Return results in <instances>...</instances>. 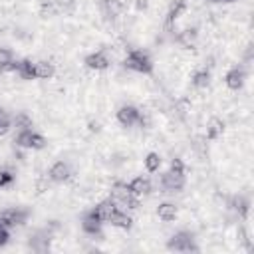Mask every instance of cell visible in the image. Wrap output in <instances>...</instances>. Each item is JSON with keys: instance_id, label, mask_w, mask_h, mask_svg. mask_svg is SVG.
<instances>
[{"instance_id": "6da1fadb", "label": "cell", "mask_w": 254, "mask_h": 254, "mask_svg": "<svg viewBox=\"0 0 254 254\" xmlns=\"http://www.w3.org/2000/svg\"><path fill=\"white\" fill-rule=\"evenodd\" d=\"M123 65L131 71H137V73H151L153 71V62H151L149 54L143 50H129L125 60H123Z\"/></svg>"}, {"instance_id": "603a6c76", "label": "cell", "mask_w": 254, "mask_h": 254, "mask_svg": "<svg viewBox=\"0 0 254 254\" xmlns=\"http://www.w3.org/2000/svg\"><path fill=\"white\" fill-rule=\"evenodd\" d=\"M10 129H12V117L4 107H0V137H4Z\"/></svg>"}, {"instance_id": "277c9868", "label": "cell", "mask_w": 254, "mask_h": 254, "mask_svg": "<svg viewBox=\"0 0 254 254\" xmlns=\"http://www.w3.org/2000/svg\"><path fill=\"white\" fill-rule=\"evenodd\" d=\"M244 81H246V71H244L242 65H234V67L228 69L226 75H224V83H226V87L232 89V91L242 89Z\"/></svg>"}, {"instance_id": "7c38bea8", "label": "cell", "mask_w": 254, "mask_h": 254, "mask_svg": "<svg viewBox=\"0 0 254 254\" xmlns=\"http://www.w3.org/2000/svg\"><path fill=\"white\" fill-rule=\"evenodd\" d=\"M185 10H187V2L185 0H173L171 6H169V12H167V28H171L181 18V14Z\"/></svg>"}, {"instance_id": "9a60e30c", "label": "cell", "mask_w": 254, "mask_h": 254, "mask_svg": "<svg viewBox=\"0 0 254 254\" xmlns=\"http://www.w3.org/2000/svg\"><path fill=\"white\" fill-rule=\"evenodd\" d=\"M101 224H103V222H101L91 210L81 218V228H83L87 234H97V232L101 230Z\"/></svg>"}, {"instance_id": "30bf717a", "label": "cell", "mask_w": 254, "mask_h": 254, "mask_svg": "<svg viewBox=\"0 0 254 254\" xmlns=\"http://www.w3.org/2000/svg\"><path fill=\"white\" fill-rule=\"evenodd\" d=\"M127 189H129V192H133V194H137V196H145V194H149V192L153 190V185H151V181H149L147 177L139 175V177H135V179L127 185Z\"/></svg>"}, {"instance_id": "d6986e66", "label": "cell", "mask_w": 254, "mask_h": 254, "mask_svg": "<svg viewBox=\"0 0 254 254\" xmlns=\"http://www.w3.org/2000/svg\"><path fill=\"white\" fill-rule=\"evenodd\" d=\"M190 83H192L196 89L208 87V83H210V73H208V69H198V71H194Z\"/></svg>"}, {"instance_id": "7a4b0ae2", "label": "cell", "mask_w": 254, "mask_h": 254, "mask_svg": "<svg viewBox=\"0 0 254 254\" xmlns=\"http://www.w3.org/2000/svg\"><path fill=\"white\" fill-rule=\"evenodd\" d=\"M117 121L123 127H133V125H143V113L135 105H121L117 109Z\"/></svg>"}, {"instance_id": "3957f363", "label": "cell", "mask_w": 254, "mask_h": 254, "mask_svg": "<svg viewBox=\"0 0 254 254\" xmlns=\"http://www.w3.org/2000/svg\"><path fill=\"white\" fill-rule=\"evenodd\" d=\"M85 67L87 69H93V71H103V69H107L109 67V64H111V60H109V56H107V52L105 50H99V52H93V54H89L87 58H85Z\"/></svg>"}, {"instance_id": "f1b7e54d", "label": "cell", "mask_w": 254, "mask_h": 254, "mask_svg": "<svg viewBox=\"0 0 254 254\" xmlns=\"http://www.w3.org/2000/svg\"><path fill=\"white\" fill-rule=\"evenodd\" d=\"M12 60H14L12 50H8V48H0V64H8V62H12Z\"/></svg>"}, {"instance_id": "7402d4cb", "label": "cell", "mask_w": 254, "mask_h": 254, "mask_svg": "<svg viewBox=\"0 0 254 254\" xmlns=\"http://www.w3.org/2000/svg\"><path fill=\"white\" fill-rule=\"evenodd\" d=\"M12 125H14L18 131H26V129H32V119H30L26 113H18V115L12 119Z\"/></svg>"}, {"instance_id": "83f0119b", "label": "cell", "mask_w": 254, "mask_h": 254, "mask_svg": "<svg viewBox=\"0 0 254 254\" xmlns=\"http://www.w3.org/2000/svg\"><path fill=\"white\" fill-rule=\"evenodd\" d=\"M12 181H14V175L10 171H0V189L8 187Z\"/></svg>"}, {"instance_id": "4fadbf2b", "label": "cell", "mask_w": 254, "mask_h": 254, "mask_svg": "<svg viewBox=\"0 0 254 254\" xmlns=\"http://www.w3.org/2000/svg\"><path fill=\"white\" fill-rule=\"evenodd\" d=\"M177 214H179V208H177L175 202H161V204L157 206V216H159L163 222H171V220H175Z\"/></svg>"}, {"instance_id": "484cf974", "label": "cell", "mask_w": 254, "mask_h": 254, "mask_svg": "<svg viewBox=\"0 0 254 254\" xmlns=\"http://www.w3.org/2000/svg\"><path fill=\"white\" fill-rule=\"evenodd\" d=\"M40 10H42V16H54V14H58V8H56L54 0H44Z\"/></svg>"}, {"instance_id": "ac0fdd59", "label": "cell", "mask_w": 254, "mask_h": 254, "mask_svg": "<svg viewBox=\"0 0 254 254\" xmlns=\"http://www.w3.org/2000/svg\"><path fill=\"white\" fill-rule=\"evenodd\" d=\"M123 10H125L123 0H103V12H105V16L115 18V16H119Z\"/></svg>"}, {"instance_id": "d4e9b609", "label": "cell", "mask_w": 254, "mask_h": 254, "mask_svg": "<svg viewBox=\"0 0 254 254\" xmlns=\"http://www.w3.org/2000/svg\"><path fill=\"white\" fill-rule=\"evenodd\" d=\"M48 145V141H46V137L44 135H40V133H36V131H32L30 133V149H44Z\"/></svg>"}, {"instance_id": "ffe728a7", "label": "cell", "mask_w": 254, "mask_h": 254, "mask_svg": "<svg viewBox=\"0 0 254 254\" xmlns=\"http://www.w3.org/2000/svg\"><path fill=\"white\" fill-rule=\"evenodd\" d=\"M143 165H145L147 173H157L161 169V155L159 153H147L143 159Z\"/></svg>"}, {"instance_id": "4316f807", "label": "cell", "mask_w": 254, "mask_h": 254, "mask_svg": "<svg viewBox=\"0 0 254 254\" xmlns=\"http://www.w3.org/2000/svg\"><path fill=\"white\" fill-rule=\"evenodd\" d=\"M169 171L175 173V175H185V163L181 159H171V165H169Z\"/></svg>"}, {"instance_id": "4dcf8cb0", "label": "cell", "mask_w": 254, "mask_h": 254, "mask_svg": "<svg viewBox=\"0 0 254 254\" xmlns=\"http://www.w3.org/2000/svg\"><path fill=\"white\" fill-rule=\"evenodd\" d=\"M133 4H135V10H139V12H143V10L149 8V0H135Z\"/></svg>"}, {"instance_id": "9c48e42d", "label": "cell", "mask_w": 254, "mask_h": 254, "mask_svg": "<svg viewBox=\"0 0 254 254\" xmlns=\"http://www.w3.org/2000/svg\"><path fill=\"white\" fill-rule=\"evenodd\" d=\"M107 222H109L111 226H115V228L127 230V228H131L133 218H131V214H127V210H123V208H115V210L109 214Z\"/></svg>"}, {"instance_id": "e0dca14e", "label": "cell", "mask_w": 254, "mask_h": 254, "mask_svg": "<svg viewBox=\"0 0 254 254\" xmlns=\"http://www.w3.org/2000/svg\"><path fill=\"white\" fill-rule=\"evenodd\" d=\"M222 133H224V121L218 119V117H212V119L206 123V139L214 141V139H218Z\"/></svg>"}, {"instance_id": "2e32d148", "label": "cell", "mask_w": 254, "mask_h": 254, "mask_svg": "<svg viewBox=\"0 0 254 254\" xmlns=\"http://www.w3.org/2000/svg\"><path fill=\"white\" fill-rule=\"evenodd\" d=\"M34 65H36V77H38V79H52V77L56 75V67H54V64L48 62V60L36 62Z\"/></svg>"}, {"instance_id": "5bb4252c", "label": "cell", "mask_w": 254, "mask_h": 254, "mask_svg": "<svg viewBox=\"0 0 254 254\" xmlns=\"http://www.w3.org/2000/svg\"><path fill=\"white\" fill-rule=\"evenodd\" d=\"M16 73L20 75V79H26V81L36 79V65H34V62L32 60H20Z\"/></svg>"}, {"instance_id": "1f68e13d", "label": "cell", "mask_w": 254, "mask_h": 254, "mask_svg": "<svg viewBox=\"0 0 254 254\" xmlns=\"http://www.w3.org/2000/svg\"><path fill=\"white\" fill-rule=\"evenodd\" d=\"M218 2H236V0H218Z\"/></svg>"}, {"instance_id": "8992f818", "label": "cell", "mask_w": 254, "mask_h": 254, "mask_svg": "<svg viewBox=\"0 0 254 254\" xmlns=\"http://www.w3.org/2000/svg\"><path fill=\"white\" fill-rule=\"evenodd\" d=\"M46 177H48L52 183H65V181L71 177V169H69V165L64 163V161H56V163L48 169Z\"/></svg>"}, {"instance_id": "cb8c5ba5", "label": "cell", "mask_w": 254, "mask_h": 254, "mask_svg": "<svg viewBox=\"0 0 254 254\" xmlns=\"http://www.w3.org/2000/svg\"><path fill=\"white\" fill-rule=\"evenodd\" d=\"M58 12H64V14H71L77 6V0H54Z\"/></svg>"}, {"instance_id": "5b68a950", "label": "cell", "mask_w": 254, "mask_h": 254, "mask_svg": "<svg viewBox=\"0 0 254 254\" xmlns=\"http://www.w3.org/2000/svg\"><path fill=\"white\" fill-rule=\"evenodd\" d=\"M167 246H169V250H179V252H189V250L196 248L192 244V234L190 232H177L175 236H171Z\"/></svg>"}, {"instance_id": "f546056e", "label": "cell", "mask_w": 254, "mask_h": 254, "mask_svg": "<svg viewBox=\"0 0 254 254\" xmlns=\"http://www.w3.org/2000/svg\"><path fill=\"white\" fill-rule=\"evenodd\" d=\"M8 238H10V228L0 222V246H4L8 242Z\"/></svg>"}, {"instance_id": "ba28073f", "label": "cell", "mask_w": 254, "mask_h": 254, "mask_svg": "<svg viewBox=\"0 0 254 254\" xmlns=\"http://www.w3.org/2000/svg\"><path fill=\"white\" fill-rule=\"evenodd\" d=\"M26 216H28L26 210H20V208H6V210L0 212V222H2L4 226L12 228V226H18V224L26 222Z\"/></svg>"}, {"instance_id": "52a82bcc", "label": "cell", "mask_w": 254, "mask_h": 254, "mask_svg": "<svg viewBox=\"0 0 254 254\" xmlns=\"http://www.w3.org/2000/svg\"><path fill=\"white\" fill-rule=\"evenodd\" d=\"M161 187L165 189V192H179L185 187V175H175L167 171L161 175Z\"/></svg>"}, {"instance_id": "8fae6325", "label": "cell", "mask_w": 254, "mask_h": 254, "mask_svg": "<svg viewBox=\"0 0 254 254\" xmlns=\"http://www.w3.org/2000/svg\"><path fill=\"white\" fill-rule=\"evenodd\" d=\"M117 206H115V202L111 200V198H105V200H101V202H97L93 208H91V212L101 220V222H107V218H109V214L115 210Z\"/></svg>"}, {"instance_id": "d6a6232c", "label": "cell", "mask_w": 254, "mask_h": 254, "mask_svg": "<svg viewBox=\"0 0 254 254\" xmlns=\"http://www.w3.org/2000/svg\"><path fill=\"white\" fill-rule=\"evenodd\" d=\"M206 2H218V0H206Z\"/></svg>"}, {"instance_id": "44dd1931", "label": "cell", "mask_w": 254, "mask_h": 254, "mask_svg": "<svg viewBox=\"0 0 254 254\" xmlns=\"http://www.w3.org/2000/svg\"><path fill=\"white\" fill-rule=\"evenodd\" d=\"M177 38H179V42H181L183 46L192 48V44H194V40H196V30H194V28H187V30L179 32Z\"/></svg>"}]
</instances>
